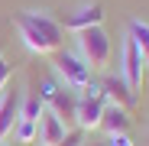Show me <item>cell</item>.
I'll return each mask as SVG.
<instances>
[{
    "label": "cell",
    "mask_w": 149,
    "mask_h": 146,
    "mask_svg": "<svg viewBox=\"0 0 149 146\" xmlns=\"http://www.w3.org/2000/svg\"><path fill=\"white\" fill-rule=\"evenodd\" d=\"M120 78L139 97V91H143V55H139L136 42L130 39V33L123 36V45H120Z\"/></svg>",
    "instance_id": "obj_6"
},
{
    "label": "cell",
    "mask_w": 149,
    "mask_h": 146,
    "mask_svg": "<svg viewBox=\"0 0 149 146\" xmlns=\"http://www.w3.org/2000/svg\"><path fill=\"white\" fill-rule=\"evenodd\" d=\"M19 107H23V94L7 85L3 91H0V143H3L7 136H13L16 120H19Z\"/></svg>",
    "instance_id": "obj_7"
},
{
    "label": "cell",
    "mask_w": 149,
    "mask_h": 146,
    "mask_svg": "<svg viewBox=\"0 0 149 146\" xmlns=\"http://www.w3.org/2000/svg\"><path fill=\"white\" fill-rule=\"evenodd\" d=\"M39 97H42V104L52 110L62 124H65V130H74V107H78V97H74V91H68V88H62L58 81H42V91H39Z\"/></svg>",
    "instance_id": "obj_3"
},
{
    "label": "cell",
    "mask_w": 149,
    "mask_h": 146,
    "mask_svg": "<svg viewBox=\"0 0 149 146\" xmlns=\"http://www.w3.org/2000/svg\"><path fill=\"white\" fill-rule=\"evenodd\" d=\"M101 94H104L107 104H117V107H123V110H133L136 101H139V97L127 88V81H123V78H113V75H107V78L101 81Z\"/></svg>",
    "instance_id": "obj_9"
},
{
    "label": "cell",
    "mask_w": 149,
    "mask_h": 146,
    "mask_svg": "<svg viewBox=\"0 0 149 146\" xmlns=\"http://www.w3.org/2000/svg\"><path fill=\"white\" fill-rule=\"evenodd\" d=\"M10 75H13V68H10V62H7V59H0V91H3V88L10 85Z\"/></svg>",
    "instance_id": "obj_16"
},
{
    "label": "cell",
    "mask_w": 149,
    "mask_h": 146,
    "mask_svg": "<svg viewBox=\"0 0 149 146\" xmlns=\"http://www.w3.org/2000/svg\"><path fill=\"white\" fill-rule=\"evenodd\" d=\"M42 97L39 94H26L23 97V107H19V120H33V124H39V114H42Z\"/></svg>",
    "instance_id": "obj_13"
},
{
    "label": "cell",
    "mask_w": 149,
    "mask_h": 146,
    "mask_svg": "<svg viewBox=\"0 0 149 146\" xmlns=\"http://www.w3.org/2000/svg\"><path fill=\"white\" fill-rule=\"evenodd\" d=\"M104 107H107V101H104V94H101V88H88L84 94H78V107H74V127L78 130H97L101 127V117H104Z\"/></svg>",
    "instance_id": "obj_4"
},
{
    "label": "cell",
    "mask_w": 149,
    "mask_h": 146,
    "mask_svg": "<svg viewBox=\"0 0 149 146\" xmlns=\"http://www.w3.org/2000/svg\"><path fill=\"white\" fill-rule=\"evenodd\" d=\"M36 133H39V124H33V120H16V140L19 143H36Z\"/></svg>",
    "instance_id": "obj_14"
},
{
    "label": "cell",
    "mask_w": 149,
    "mask_h": 146,
    "mask_svg": "<svg viewBox=\"0 0 149 146\" xmlns=\"http://www.w3.org/2000/svg\"><path fill=\"white\" fill-rule=\"evenodd\" d=\"M0 59H3V55H0Z\"/></svg>",
    "instance_id": "obj_19"
},
{
    "label": "cell",
    "mask_w": 149,
    "mask_h": 146,
    "mask_svg": "<svg viewBox=\"0 0 149 146\" xmlns=\"http://www.w3.org/2000/svg\"><path fill=\"white\" fill-rule=\"evenodd\" d=\"M130 39L136 42V49H139V55H143V65H149V23H143V20H130Z\"/></svg>",
    "instance_id": "obj_12"
},
{
    "label": "cell",
    "mask_w": 149,
    "mask_h": 146,
    "mask_svg": "<svg viewBox=\"0 0 149 146\" xmlns=\"http://www.w3.org/2000/svg\"><path fill=\"white\" fill-rule=\"evenodd\" d=\"M78 55L91 71H107L110 59H113V42L107 36L104 26H91L84 33H78Z\"/></svg>",
    "instance_id": "obj_2"
},
{
    "label": "cell",
    "mask_w": 149,
    "mask_h": 146,
    "mask_svg": "<svg viewBox=\"0 0 149 146\" xmlns=\"http://www.w3.org/2000/svg\"><path fill=\"white\" fill-rule=\"evenodd\" d=\"M55 71L58 78L65 81L68 91H88L91 88V68L81 62V55H71V52H55Z\"/></svg>",
    "instance_id": "obj_5"
},
{
    "label": "cell",
    "mask_w": 149,
    "mask_h": 146,
    "mask_svg": "<svg viewBox=\"0 0 149 146\" xmlns=\"http://www.w3.org/2000/svg\"><path fill=\"white\" fill-rule=\"evenodd\" d=\"M104 20H107V13H104L101 3H84V7H78L74 13L65 16V29L84 33V29H91V26H104Z\"/></svg>",
    "instance_id": "obj_8"
},
{
    "label": "cell",
    "mask_w": 149,
    "mask_h": 146,
    "mask_svg": "<svg viewBox=\"0 0 149 146\" xmlns=\"http://www.w3.org/2000/svg\"><path fill=\"white\" fill-rule=\"evenodd\" d=\"M16 29H19V39L23 45L36 55H55L62 52V42H65V26L49 16L45 10H23L13 16Z\"/></svg>",
    "instance_id": "obj_1"
},
{
    "label": "cell",
    "mask_w": 149,
    "mask_h": 146,
    "mask_svg": "<svg viewBox=\"0 0 149 146\" xmlns=\"http://www.w3.org/2000/svg\"><path fill=\"white\" fill-rule=\"evenodd\" d=\"M55 146H84V130H78V127H74V130H68Z\"/></svg>",
    "instance_id": "obj_15"
},
{
    "label": "cell",
    "mask_w": 149,
    "mask_h": 146,
    "mask_svg": "<svg viewBox=\"0 0 149 146\" xmlns=\"http://www.w3.org/2000/svg\"><path fill=\"white\" fill-rule=\"evenodd\" d=\"M130 110H123L117 104H107L104 107V117H101V130H107L110 136H127L130 133Z\"/></svg>",
    "instance_id": "obj_11"
},
{
    "label": "cell",
    "mask_w": 149,
    "mask_h": 146,
    "mask_svg": "<svg viewBox=\"0 0 149 146\" xmlns=\"http://www.w3.org/2000/svg\"><path fill=\"white\" fill-rule=\"evenodd\" d=\"M68 130H65V124L49 110V107H42V114H39V133H36V140H39V146H55L62 136H65Z\"/></svg>",
    "instance_id": "obj_10"
},
{
    "label": "cell",
    "mask_w": 149,
    "mask_h": 146,
    "mask_svg": "<svg viewBox=\"0 0 149 146\" xmlns=\"http://www.w3.org/2000/svg\"><path fill=\"white\" fill-rule=\"evenodd\" d=\"M84 146H101V143H88V140H84Z\"/></svg>",
    "instance_id": "obj_18"
},
{
    "label": "cell",
    "mask_w": 149,
    "mask_h": 146,
    "mask_svg": "<svg viewBox=\"0 0 149 146\" xmlns=\"http://www.w3.org/2000/svg\"><path fill=\"white\" fill-rule=\"evenodd\" d=\"M110 140H113V146H133L130 136H110Z\"/></svg>",
    "instance_id": "obj_17"
}]
</instances>
